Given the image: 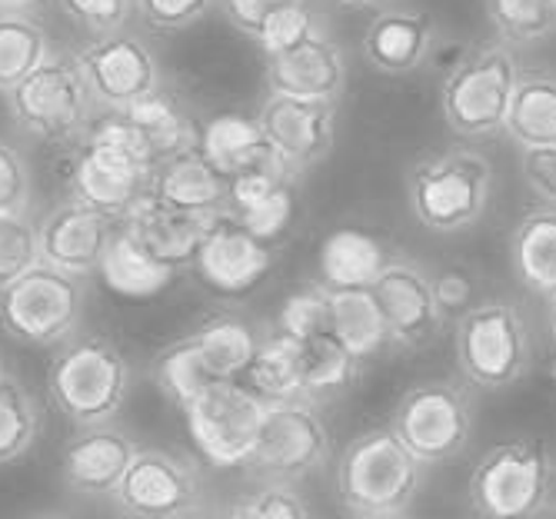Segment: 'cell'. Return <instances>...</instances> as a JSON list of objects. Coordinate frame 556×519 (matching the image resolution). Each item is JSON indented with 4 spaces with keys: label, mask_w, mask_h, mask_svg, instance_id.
Returning a JSON list of instances; mask_svg holds the SVG:
<instances>
[{
    "label": "cell",
    "mask_w": 556,
    "mask_h": 519,
    "mask_svg": "<svg viewBox=\"0 0 556 519\" xmlns=\"http://www.w3.org/2000/svg\"><path fill=\"white\" fill-rule=\"evenodd\" d=\"M154 161L121 111H108L87 127L71 153V197L93 206L104 217L121 220L147 193Z\"/></svg>",
    "instance_id": "obj_1"
},
{
    "label": "cell",
    "mask_w": 556,
    "mask_h": 519,
    "mask_svg": "<svg viewBox=\"0 0 556 519\" xmlns=\"http://www.w3.org/2000/svg\"><path fill=\"white\" fill-rule=\"evenodd\" d=\"M496 174L477 147H446L424 153L407 170L410 217L440 237L473 230L490 211Z\"/></svg>",
    "instance_id": "obj_2"
},
{
    "label": "cell",
    "mask_w": 556,
    "mask_h": 519,
    "mask_svg": "<svg viewBox=\"0 0 556 519\" xmlns=\"http://www.w3.org/2000/svg\"><path fill=\"white\" fill-rule=\"evenodd\" d=\"M427 466L396 440L390 427L353 436L337 459L340 506L364 519H393L410 512L424 490Z\"/></svg>",
    "instance_id": "obj_3"
},
{
    "label": "cell",
    "mask_w": 556,
    "mask_h": 519,
    "mask_svg": "<svg viewBox=\"0 0 556 519\" xmlns=\"http://www.w3.org/2000/svg\"><path fill=\"white\" fill-rule=\"evenodd\" d=\"M453 356L464 383L510 390L533 367V337L523 309L510 296H477L453 320Z\"/></svg>",
    "instance_id": "obj_4"
},
{
    "label": "cell",
    "mask_w": 556,
    "mask_h": 519,
    "mask_svg": "<svg viewBox=\"0 0 556 519\" xmlns=\"http://www.w3.org/2000/svg\"><path fill=\"white\" fill-rule=\"evenodd\" d=\"M47 390L74 427L108 423L127 403L130 367L108 337L71 333L50 356Z\"/></svg>",
    "instance_id": "obj_5"
},
{
    "label": "cell",
    "mask_w": 556,
    "mask_h": 519,
    "mask_svg": "<svg viewBox=\"0 0 556 519\" xmlns=\"http://www.w3.org/2000/svg\"><path fill=\"white\" fill-rule=\"evenodd\" d=\"M520 61L514 47L490 40L473 47L453 64L440 84V117L460 140H490L503 134L510 114L514 87L520 77Z\"/></svg>",
    "instance_id": "obj_6"
},
{
    "label": "cell",
    "mask_w": 556,
    "mask_h": 519,
    "mask_svg": "<svg viewBox=\"0 0 556 519\" xmlns=\"http://www.w3.org/2000/svg\"><path fill=\"white\" fill-rule=\"evenodd\" d=\"M553 456L536 440H507L490 446L470 473L467 499L486 519H530L553 506Z\"/></svg>",
    "instance_id": "obj_7"
},
{
    "label": "cell",
    "mask_w": 556,
    "mask_h": 519,
    "mask_svg": "<svg viewBox=\"0 0 556 519\" xmlns=\"http://www.w3.org/2000/svg\"><path fill=\"white\" fill-rule=\"evenodd\" d=\"M4 97L17 127L50 147H74L93 124L90 87L77 67V58L61 50H50Z\"/></svg>",
    "instance_id": "obj_8"
},
{
    "label": "cell",
    "mask_w": 556,
    "mask_h": 519,
    "mask_svg": "<svg viewBox=\"0 0 556 519\" xmlns=\"http://www.w3.org/2000/svg\"><path fill=\"white\" fill-rule=\"evenodd\" d=\"M473 400L460 380L414 383L390 413V430L427 470L457 459L473 440Z\"/></svg>",
    "instance_id": "obj_9"
},
{
    "label": "cell",
    "mask_w": 556,
    "mask_h": 519,
    "mask_svg": "<svg viewBox=\"0 0 556 519\" xmlns=\"http://www.w3.org/2000/svg\"><path fill=\"white\" fill-rule=\"evenodd\" d=\"M84 283L50 264H37L0 287V330L27 346H58L77 333Z\"/></svg>",
    "instance_id": "obj_10"
},
{
    "label": "cell",
    "mask_w": 556,
    "mask_h": 519,
    "mask_svg": "<svg viewBox=\"0 0 556 519\" xmlns=\"http://www.w3.org/2000/svg\"><path fill=\"white\" fill-rule=\"evenodd\" d=\"M187 433L214 470L247 466L257 450L267 400L240 380H214L180 406Z\"/></svg>",
    "instance_id": "obj_11"
},
{
    "label": "cell",
    "mask_w": 556,
    "mask_h": 519,
    "mask_svg": "<svg viewBox=\"0 0 556 519\" xmlns=\"http://www.w3.org/2000/svg\"><path fill=\"white\" fill-rule=\"evenodd\" d=\"M333 453V436L320 417V403L307 396L270 400L257 450L250 456V473L261 480L300 483L320 473Z\"/></svg>",
    "instance_id": "obj_12"
},
{
    "label": "cell",
    "mask_w": 556,
    "mask_h": 519,
    "mask_svg": "<svg viewBox=\"0 0 556 519\" xmlns=\"http://www.w3.org/2000/svg\"><path fill=\"white\" fill-rule=\"evenodd\" d=\"M121 512L140 519H174L204 509V477L197 463L167 450H137L114 496Z\"/></svg>",
    "instance_id": "obj_13"
},
{
    "label": "cell",
    "mask_w": 556,
    "mask_h": 519,
    "mask_svg": "<svg viewBox=\"0 0 556 519\" xmlns=\"http://www.w3.org/2000/svg\"><path fill=\"white\" fill-rule=\"evenodd\" d=\"M257 124L267 137L274 164L296 177L300 170H311L327 161V153L333 150L337 103L267 90Z\"/></svg>",
    "instance_id": "obj_14"
},
{
    "label": "cell",
    "mask_w": 556,
    "mask_h": 519,
    "mask_svg": "<svg viewBox=\"0 0 556 519\" xmlns=\"http://www.w3.org/2000/svg\"><path fill=\"white\" fill-rule=\"evenodd\" d=\"M380 314L387 320L390 350H427L440 340L446 320L433 300L430 270H424L417 260L393 253L387 267L370 283Z\"/></svg>",
    "instance_id": "obj_15"
},
{
    "label": "cell",
    "mask_w": 556,
    "mask_h": 519,
    "mask_svg": "<svg viewBox=\"0 0 556 519\" xmlns=\"http://www.w3.org/2000/svg\"><path fill=\"white\" fill-rule=\"evenodd\" d=\"M77 67L90 87L93 103L108 111H127L134 100L161 87V64L150 47L124 30L93 37L77 50Z\"/></svg>",
    "instance_id": "obj_16"
},
{
    "label": "cell",
    "mask_w": 556,
    "mask_h": 519,
    "mask_svg": "<svg viewBox=\"0 0 556 519\" xmlns=\"http://www.w3.org/2000/svg\"><path fill=\"white\" fill-rule=\"evenodd\" d=\"M193 267L211 290L237 296L254 290L274 267V250L267 240L240 227L227 211L217 214L193 253Z\"/></svg>",
    "instance_id": "obj_17"
},
{
    "label": "cell",
    "mask_w": 556,
    "mask_h": 519,
    "mask_svg": "<svg viewBox=\"0 0 556 519\" xmlns=\"http://www.w3.org/2000/svg\"><path fill=\"white\" fill-rule=\"evenodd\" d=\"M114 224L117 220L71 197L37 224L40 264H50L80 280L97 274L100 256H104V246L114 233Z\"/></svg>",
    "instance_id": "obj_18"
},
{
    "label": "cell",
    "mask_w": 556,
    "mask_h": 519,
    "mask_svg": "<svg viewBox=\"0 0 556 519\" xmlns=\"http://www.w3.org/2000/svg\"><path fill=\"white\" fill-rule=\"evenodd\" d=\"M137 450L140 446L134 443V436L111 420L77 427L61 459L64 486L87 499H111Z\"/></svg>",
    "instance_id": "obj_19"
},
{
    "label": "cell",
    "mask_w": 556,
    "mask_h": 519,
    "mask_svg": "<svg viewBox=\"0 0 556 519\" xmlns=\"http://www.w3.org/2000/svg\"><path fill=\"white\" fill-rule=\"evenodd\" d=\"M264 84L270 93L311 97V100H340L346 90V54L327 34H314L296 47L267 58Z\"/></svg>",
    "instance_id": "obj_20"
},
{
    "label": "cell",
    "mask_w": 556,
    "mask_h": 519,
    "mask_svg": "<svg viewBox=\"0 0 556 519\" xmlns=\"http://www.w3.org/2000/svg\"><path fill=\"white\" fill-rule=\"evenodd\" d=\"M293 211H296L293 174H287L283 167L264 164L230 177L227 214L254 237L274 243L290 227Z\"/></svg>",
    "instance_id": "obj_21"
},
{
    "label": "cell",
    "mask_w": 556,
    "mask_h": 519,
    "mask_svg": "<svg viewBox=\"0 0 556 519\" xmlns=\"http://www.w3.org/2000/svg\"><path fill=\"white\" fill-rule=\"evenodd\" d=\"M437 47V27L424 11L390 8L380 11L364 34V58L377 74L407 77L417 74Z\"/></svg>",
    "instance_id": "obj_22"
},
{
    "label": "cell",
    "mask_w": 556,
    "mask_h": 519,
    "mask_svg": "<svg viewBox=\"0 0 556 519\" xmlns=\"http://www.w3.org/2000/svg\"><path fill=\"white\" fill-rule=\"evenodd\" d=\"M227 187H230V177H224L204 153L190 147L154 167L147 193L157 197L167 206H177V211L217 217L227 211Z\"/></svg>",
    "instance_id": "obj_23"
},
{
    "label": "cell",
    "mask_w": 556,
    "mask_h": 519,
    "mask_svg": "<svg viewBox=\"0 0 556 519\" xmlns=\"http://www.w3.org/2000/svg\"><path fill=\"white\" fill-rule=\"evenodd\" d=\"M97 274L114 293L143 300V296H157L161 290H167L177 277V267L161 260L124 220H117L104 246V256H100Z\"/></svg>",
    "instance_id": "obj_24"
},
{
    "label": "cell",
    "mask_w": 556,
    "mask_h": 519,
    "mask_svg": "<svg viewBox=\"0 0 556 519\" xmlns=\"http://www.w3.org/2000/svg\"><path fill=\"white\" fill-rule=\"evenodd\" d=\"M121 220L161 260H167L170 267L180 270V267L193 264V253H197L200 240H204L214 217L177 211V206H167L157 197L143 193L127 211V217H121Z\"/></svg>",
    "instance_id": "obj_25"
},
{
    "label": "cell",
    "mask_w": 556,
    "mask_h": 519,
    "mask_svg": "<svg viewBox=\"0 0 556 519\" xmlns=\"http://www.w3.org/2000/svg\"><path fill=\"white\" fill-rule=\"evenodd\" d=\"M393 253L387 243L364 227H337L324 237L320 253H317V283L327 290H343V287H370L377 274L387 267Z\"/></svg>",
    "instance_id": "obj_26"
},
{
    "label": "cell",
    "mask_w": 556,
    "mask_h": 519,
    "mask_svg": "<svg viewBox=\"0 0 556 519\" xmlns=\"http://www.w3.org/2000/svg\"><path fill=\"white\" fill-rule=\"evenodd\" d=\"M510 267L533 296H556V206L540 203L517 220L510 233Z\"/></svg>",
    "instance_id": "obj_27"
},
{
    "label": "cell",
    "mask_w": 556,
    "mask_h": 519,
    "mask_svg": "<svg viewBox=\"0 0 556 519\" xmlns=\"http://www.w3.org/2000/svg\"><path fill=\"white\" fill-rule=\"evenodd\" d=\"M327 330L361 363H370L390 350L387 320L370 287L327 290Z\"/></svg>",
    "instance_id": "obj_28"
},
{
    "label": "cell",
    "mask_w": 556,
    "mask_h": 519,
    "mask_svg": "<svg viewBox=\"0 0 556 519\" xmlns=\"http://www.w3.org/2000/svg\"><path fill=\"white\" fill-rule=\"evenodd\" d=\"M130 127L137 130V137L143 140L150 161L164 164L170 157H177V153L197 147V124L190 117V111L184 107V103L170 93H164L161 87L154 93H147L140 100H134L127 111H121Z\"/></svg>",
    "instance_id": "obj_29"
},
{
    "label": "cell",
    "mask_w": 556,
    "mask_h": 519,
    "mask_svg": "<svg viewBox=\"0 0 556 519\" xmlns=\"http://www.w3.org/2000/svg\"><path fill=\"white\" fill-rule=\"evenodd\" d=\"M197 150L224 174V177H237L243 170H254L264 164H274L267 137L257 124V117L247 114H217L211 117L197 134Z\"/></svg>",
    "instance_id": "obj_30"
},
{
    "label": "cell",
    "mask_w": 556,
    "mask_h": 519,
    "mask_svg": "<svg viewBox=\"0 0 556 519\" xmlns=\"http://www.w3.org/2000/svg\"><path fill=\"white\" fill-rule=\"evenodd\" d=\"M503 134H507L520 150L523 147H556V74L520 71Z\"/></svg>",
    "instance_id": "obj_31"
},
{
    "label": "cell",
    "mask_w": 556,
    "mask_h": 519,
    "mask_svg": "<svg viewBox=\"0 0 556 519\" xmlns=\"http://www.w3.org/2000/svg\"><path fill=\"white\" fill-rule=\"evenodd\" d=\"M296 350H300V393L314 403L346 393L364 374V363L330 330L296 340Z\"/></svg>",
    "instance_id": "obj_32"
},
{
    "label": "cell",
    "mask_w": 556,
    "mask_h": 519,
    "mask_svg": "<svg viewBox=\"0 0 556 519\" xmlns=\"http://www.w3.org/2000/svg\"><path fill=\"white\" fill-rule=\"evenodd\" d=\"M187 337L197 343V350H200V356H204L214 380H240L250 367V359H254V353H257V343H261L254 327L237 320V317H207Z\"/></svg>",
    "instance_id": "obj_33"
},
{
    "label": "cell",
    "mask_w": 556,
    "mask_h": 519,
    "mask_svg": "<svg viewBox=\"0 0 556 519\" xmlns=\"http://www.w3.org/2000/svg\"><path fill=\"white\" fill-rule=\"evenodd\" d=\"M47 54V30L27 11L0 14V93L17 87Z\"/></svg>",
    "instance_id": "obj_34"
},
{
    "label": "cell",
    "mask_w": 556,
    "mask_h": 519,
    "mask_svg": "<svg viewBox=\"0 0 556 519\" xmlns=\"http://www.w3.org/2000/svg\"><path fill=\"white\" fill-rule=\"evenodd\" d=\"M247 387L257 396L270 400H290V396H303L300 393V350L296 340L283 337V333H270L257 343V353L247 367Z\"/></svg>",
    "instance_id": "obj_35"
},
{
    "label": "cell",
    "mask_w": 556,
    "mask_h": 519,
    "mask_svg": "<svg viewBox=\"0 0 556 519\" xmlns=\"http://www.w3.org/2000/svg\"><path fill=\"white\" fill-rule=\"evenodd\" d=\"M486 21L507 47H536L556 34V0H483Z\"/></svg>",
    "instance_id": "obj_36"
},
{
    "label": "cell",
    "mask_w": 556,
    "mask_h": 519,
    "mask_svg": "<svg viewBox=\"0 0 556 519\" xmlns=\"http://www.w3.org/2000/svg\"><path fill=\"white\" fill-rule=\"evenodd\" d=\"M40 433V406L30 390L14 377L0 374V466L21 459Z\"/></svg>",
    "instance_id": "obj_37"
},
{
    "label": "cell",
    "mask_w": 556,
    "mask_h": 519,
    "mask_svg": "<svg viewBox=\"0 0 556 519\" xmlns=\"http://www.w3.org/2000/svg\"><path fill=\"white\" fill-rule=\"evenodd\" d=\"M154 374H157V387L161 393L180 409L187 406L200 390L211 387L214 377L207 370L204 356H200L197 343L184 333L177 343H170L167 350H161L157 363H154Z\"/></svg>",
    "instance_id": "obj_38"
},
{
    "label": "cell",
    "mask_w": 556,
    "mask_h": 519,
    "mask_svg": "<svg viewBox=\"0 0 556 519\" xmlns=\"http://www.w3.org/2000/svg\"><path fill=\"white\" fill-rule=\"evenodd\" d=\"M224 512L237 519H303L311 516V503L293 490V483L264 480V486L233 496Z\"/></svg>",
    "instance_id": "obj_39"
},
{
    "label": "cell",
    "mask_w": 556,
    "mask_h": 519,
    "mask_svg": "<svg viewBox=\"0 0 556 519\" xmlns=\"http://www.w3.org/2000/svg\"><path fill=\"white\" fill-rule=\"evenodd\" d=\"M37 264H40L37 224L27 217V211L0 214V287L17 280Z\"/></svg>",
    "instance_id": "obj_40"
},
{
    "label": "cell",
    "mask_w": 556,
    "mask_h": 519,
    "mask_svg": "<svg viewBox=\"0 0 556 519\" xmlns=\"http://www.w3.org/2000/svg\"><path fill=\"white\" fill-rule=\"evenodd\" d=\"M274 330L290 340H307L314 333H324L327 330V287L311 283L290 293L280 306Z\"/></svg>",
    "instance_id": "obj_41"
},
{
    "label": "cell",
    "mask_w": 556,
    "mask_h": 519,
    "mask_svg": "<svg viewBox=\"0 0 556 519\" xmlns=\"http://www.w3.org/2000/svg\"><path fill=\"white\" fill-rule=\"evenodd\" d=\"M317 30H320V24H317L314 11L307 8V0H300V4L283 8L280 14H274L267 21V27L257 37V47L264 50V58H277L283 50L296 47L300 40L314 37Z\"/></svg>",
    "instance_id": "obj_42"
},
{
    "label": "cell",
    "mask_w": 556,
    "mask_h": 519,
    "mask_svg": "<svg viewBox=\"0 0 556 519\" xmlns=\"http://www.w3.org/2000/svg\"><path fill=\"white\" fill-rule=\"evenodd\" d=\"M217 0H134V14L161 34H174V30H187L193 24H200Z\"/></svg>",
    "instance_id": "obj_43"
},
{
    "label": "cell",
    "mask_w": 556,
    "mask_h": 519,
    "mask_svg": "<svg viewBox=\"0 0 556 519\" xmlns=\"http://www.w3.org/2000/svg\"><path fill=\"white\" fill-rule=\"evenodd\" d=\"M61 8L90 37L117 34L134 17V0H61Z\"/></svg>",
    "instance_id": "obj_44"
},
{
    "label": "cell",
    "mask_w": 556,
    "mask_h": 519,
    "mask_svg": "<svg viewBox=\"0 0 556 519\" xmlns=\"http://www.w3.org/2000/svg\"><path fill=\"white\" fill-rule=\"evenodd\" d=\"M430 287H433V300H437V306H440V314H443L446 324L457 320L464 309L477 300V277H473V270L457 267V264L433 270L430 274Z\"/></svg>",
    "instance_id": "obj_45"
},
{
    "label": "cell",
    "mask_w": 556,
    "mask_h": 519,
    "mask_svg": "<svg viewBox=\"0 0 556 519\" xmlns=\"http://www.w3.org/2000/svg\"><path fill=\"white\" fill-rule=\"evenodd\" d=\"M30 203V170L17 147L0 140V214H21Z\"/></svg>",
    "instance_id": "obj_46"
},
{
    "label": "cell",
    "mask_w": 556,
    "mask_h": 519,
    "mask_svg": "<svg viewBox=\"0 0 556 519\" xmlns=\"http://www.w3.org/2000/svg\"><path fill=\"white\" fill-rule=\"evenodd\" d=\"M520 177L540 203L556 206V147H523Z\"/></svg>",
    "instance_id": "obj_47"
},
{
    "label": "cell",
    "mask_w": 556,
    "mask_h": 519,
    "mask_svg": "<svg viewBox=\"0 0 556 519\" xmlns=\"http://www.w3.org/2000/svg\"><path fill=\"white\" fill-rule=\"evenodd\" d=\"M217 4H220L230 27H237L250 40H257L274 14H280L283 8L300 4V0H217Z\"/></svg>",
    "instance_id": "obj_48"
},
{
    "label": "cell",
    "mask_w": 556,
    "mask_h": 519,
    "mask_svg": "<svg viewBox=\"0 0 556 519\" xmlns=\"http://www.w3.org/2000/svg\"><path fill=\"white\" fill-rule=\"evenodd\" d=\"M40 0H0V14L4 11H34Z\"/></svg>",
    "instance_id": "obj_49"
},
{
    "label": "cell",
    "mask_w": 556,
    "mask_h": 519,
    "mask_svg": "<svg viewBox=\"0 0 556 519\" xmlns=\"http://www.w3.org/2000/svg\"><path fill=\"white\" fill-rule=\"evenodd\" d=\"M546 327H549V337L556 343V296L546 300Z\"/></svg>",
    "instance_id": "obj_50"
},
{
    "label": "cell",
    "mask_w": 556,
    "mask_h": 519,
    "mask_svg": "<svg viewBox=\"0 0 556 519\" xmlns=\"http://www.w3.org/2000/svg\"><path fill=\"white\" fill-rule=\"evenodd\" d=\"M337 4H346V8H380L387 0H337Z\"/></svg>",
    "instance_id": "obj_51"
},
{
    "label": "cell",
    "mask_w": 556,
    "mask_h": 519,
    "mask_svg": "<svg viewBox=\"0 0 556 519\" xmlns=\"http://www.w3.org/2000/svg\"><path fill=\"white\" fill-rule=\"evenodd\" d=\"M0 374H4V356H0Z\"/></svg>",
    "instance_id": "obj_52"
}]
</instances>
